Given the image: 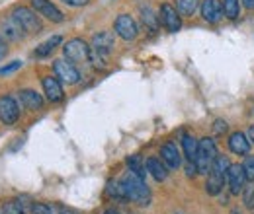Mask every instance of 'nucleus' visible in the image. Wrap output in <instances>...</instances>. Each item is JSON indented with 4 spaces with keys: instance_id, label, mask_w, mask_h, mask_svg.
<instances>
[{
    "instance_id": "38",
    "label": "nucleus",
    "mask_w": 254,
    "mask_h": 214,
    "mask_svg": "<svg viewBox=\"0 0 254 214\" xmlns=\"http://www.w3.org/2000/svg\"><path fill=\"white\" fill-rule=\"evenodd\" d=\"M231 214H243V213H241V211H237V209H235V211H231Z\"/></svg>"
},
{
    "instance_id": "8",
    "label": "nucleus",
    "mask_w": 254,
    "mask_h": 214,
    "mask_svg": "<svg viewBox=\"0 0 254 214\" xmlns=\"http://www.w3.org/2000/svg\"><path fill=\"white\" fill-rule=\"evenodd\" d=\"M20 117V107L14 97L2 95L0 97V123L2 125H14Z\"/></svg>"
},
{
    "instance_id": "18",
    "label": "nucleus",
    "mask_w": 254,
    "mask_h": 214,
    "mask_svg": "<svg viewBox=\"0 0 254 214\" xmlns=\"http://www.w3.org/2000/svg\"><path fill=\"white\" fill-rule=\"evenodd\" d=\"M147 173H151L157 181H164L166 175H168L166 164L160 162L159 158H149V160H147Z\"/></svg>"
},
{
    "instance_id": "21",
    "label": "nucleus",
    "mask_w": 254,
    "mask_h": 214,
    "mask_svg": "<svg viewBox=\"0 0 254 214\" xmlns=\"http://www.w3.org/2000/svg\"><path fill=\"white\" fill-rule=\"evenodd\" d=\"M182 146H184V154H186L188 162H193V160H195V154H197V140H195L191 134H184Z\"/></svg>"
},
{
    "instance_id": "1",
    "label": "nucleus",
    "mask_w": 254,
    "mask_h": 214,
    "mask_svg": "<svg viewBox=\"0 0 254 214\" xmlns=\"http://www.w3.org/2000/svg\"><path fill=\"white\" fill-rule=\"evenodd\" d=\"M120 189H122L124 201L137 203L141 207H147L151 203V191L145 185V179H141L133 171H127L126 175L120 179Z\"/></svg>"
},
{
    "instance_id": "2",
    "label": "nucleus",
    "mask_w": 254,
    "mask_h": 214,
    "mask_svg": "<svg viewBox=\"0 0 254 214\" xmlns=\"http://www.w3.org/2000/svg\"><path fill=\"white\" fill-rule=\"evenodd\" d=\"M114 51V33L110 31H100L92 37V47H90V62L94 66H104L106 59Z\"/></svg>"
},
{
    "instance_id": "20",
    "label": "nucleus",
    "mask_w": 254,
    "mask_h": 214,
    "mask_svg": "<svg viewBox=\"0 0 254 214\" xmlns=\"http://www.w3.org/2000/svg\"><path fill=\"white\" fill-rule=\"evenodd\" d=\"M127 166H129V171H133L135 175H139L141 179H145L147 168H145V164H143V160L139 156H129L127 158Z\"/></svg>"
},
{
    "instance_id": "32",
    "label": "nucleus",
    "mask_w": 254,
    "mask_h": 214,
    "mask_svg": "<svg viewBox=\"0 0 254 214\" xmlns=\"http://www.w3.org/2000/svg\"><path fill=\"white\" fill-rule=\"evenodd\" d=\"M64 4H68V6H72V8H80V6H86L90 0H63Z\"/></svg>"
},
{
    "instance_id": "36",
    "label": "nucleus",
    "mask_w": 254,
    "mask_h": 214,
    "mask_svg": "<svg viewBox=\"0 0 254 214\" xmlns=\"http://www.w3.org/2000/svg\"><path fill=\"white\" fill-rule=\"evenodd\" d=\"M61 214H78V213H74V211H70V209H61Z\"/></svg>"
},
{
    "instance_id": "26",
    "label": "nucleus",
    "mask_w": 254,
    "mask_h": 214,
    "mask_svg": "<svg viewBox=\"0 0 254 214\" xmlns=\"http://www.w3.org/2000/svg\"><path fill=\"white\" fill-rule=\"evenodd\" d=\"M2 214H24V209L18 201H6L2 205Z\"/></svg>"
},
{
    "instance_id": "34",
    "label": "nucleus",
    "mask_w": 254,
    "mask_h": 214,
    "mask_svg": "<svg viewBox=\"0 0 254 214\" xmlns=\"http://www.w3.org/2000/svg\"><path fill=\"white\" fill-rule=\"evenodd\" d=\"M241 2H243V6L247 10H254V0H241Z\"/></svg>"
},
{
    "instance_id": "5",
    "label": "nucleus",
    "mask_w": 254,
    "mask_h": 214,
    "mask_svg": "<svg viewBox=\"0 0 254 214\" xmlns=\"http://www.w3.org/2000/svg\"><path fill=\"white\" fill-rule=\"evenodd\" d=\"M12 18L18 22V26L26 31V33H39V31L43 30L39 16H35V12H32L30 8H24V6L16 8L12 12Z\"/></svg>"
},
{
    "instance_id": "6",
    "label": "nucleus",
    "mask_w": 254,
    "mask_h": 214,
    "mask_svg": "<svg viewBox=\"0 0 254 214\" xmlns=\"http://www.w3.org/2000/svg\"><path fill=\"white\" fill-rule=\"evenodd\" d=\"M64 59L74 64L80 62H90V47L82 41V39H70L66 41V45L63 47Z\"/></svg>"
},
{
    "instance_id": "7",
    "label": "nucleus",
    "mask_w": 254,
    "mask_h": 214,
    "mask_svg": "<svg viewBox=\"0 0 254 214\" xmlns=\"http://www.w3.org/2000/svg\"><path fill=\"white\" fill-rule=\"evenodd\" d=\"M53 72H55V78H59L61 84H66V86H72L80 80L78 68L74 66V62L66 61V59H59L53 62Z\"/></svg>"
},
{
    "instance_id": "11",
    "label": "nucleus",
    "mask_w": 254,
    "mask_h": 214,
    "mask_svg": "<svg viewBox=\"0 0 254 214\" xmlns=\"http://www.w3.org/2000/svg\"><path fill=\"white\" fill-rule=\"evenodd\" d=\"M114 30H116V33H118L122 39H126V41H133V39L137 37V26H135L133 18L127 16V14L118 16V20H116V24H114Z\"/></svg>"
},
{
    "instance_id": "17",
    "label": "nucleus",
    "mask_w": 254,
    "mask_h": 214,
    "mask_svg": "<svg viewBox=\"0 0 254 214\" xmlns=\"http://www.w3.org/2000/svg\"><path fill=\"white\" fill-rule=\"evenodd\" d=\"M20 101L30 111H35V109H41L43 107V97L35 92V90H22L20 92Z\"/></svg>"
},
{
    "instance_id": "35",
    "label": "nucleus",
    "mask_w": 254,
    "mask_h": 214,
    "mask_svg": "<svg viewBox=\"0 0 254 214\" xmlns=\"http://www.w3.org/2000/svg\"><path fill=\"white\" fill-rule=\"evenodd\" d=\"M249 140L254 142V125H251V128H249Z\"/></svg>"
},
{
    "instance_id": "31",
    "label": "nucleus",
    "mask_w": 254,
    "mask_h": 214,
    "mask_svg": "<svg viewBox=\"0 0 254 214\" xmlns=\"http://www.w3.org/2000/svg\"><path fill=\"white\" fill-rule=\"evenodd\" d=\"M213 130H215V134H223V132H227V123L221 121V119H217L215 125H213Z\"/></svg>"
},
{
    "instance_id": "16",
    "label": "nucleus",
    "mask_w": 254,
    "mask_h": 214,
    "mask_svg": "<svg viewBox=\"0 0 254 214\" xmlns=\"http://www.w3.org/2000/svg\"><path fill=\"white\" fill-rule=\"evenodd\" d=\"M229 148H231V152L237 154V156H247V154L251 152V140L243 132H233L229 136Z\"/></svg>"
},
{
    "instance_id": "14",
    "label": "nucleus",
    "mask_w": 254,
    "mask_h": 214,
    "mask_svg": "<svg viewBox=\"0 0 254 214\" xmlns=\"http://www.w3.org/2000/svg\"><path fill=\"white\" fill-rule=\"evenodd\" d=\"M43 84V92H45V97L51 101V103H57L63 99V86H61V80L59 78H53V76H45L41 80Z\"/></svg>"
},
{
    "instance_id": "19",
    "label": "nucleus",
    "mask_w": 254,
    "mask_h": 214,
    "mask_svg": "<svg viewBox=\"0 0 254 214\" xmlns=\"http://www.w3.org/2000/svg\"><path fill=\"white\" fill-rule=\"evenodd\" d=\"M61 41H63V39H61V35H53L51 39H47L45 43H41V45L35 49V53H33V55H35V57H47V55H51V53L55 51V47H57V45H61Z\"/></svg>"
},
{
    "instance_id": "28",
    "label": "nucleus",
    "mask_w": 254,
    "mask_h": 214,
    "mask_svg": "<svg viewBox=\"0 0 254 214\" xmlns=\"http://www.w3.org/2000/svg\"><path fill=\"white\" fill-rule=\"evenodd\" d=\"M32 214H59L57 209L49 207V205H43V203H35L32 207Z\"/></svg>"
},
{
    "instance_id": "12",
    "label": "nucleus",
    "mask_w": 254,
    "mask_h": 214,
    "mask_svg": "<svg viewBox=\"0 0 254 214\" xmlns=\"http://www.w3.org/2000/svg\"><path fill=\"white\" fill-rule=\"evenodd\" d=\"M160 22L164 24V28L172 33L182 28V20H180V14L176 12V8H172L170 4H162L160 6Z\"/></svg>"
},
{
    "instance_id": "29",
    "label": "nucleus",
    "mask_w": 254,
    "mask_h": 214,
    "mask_svg": "<svg viewBox=\"0 0 254 214\" xmlns=\"http://www.w3.org/2000/svg\"><path fill=\"white\" fill-rule=\"evenodd\" d=\"M243 201H245L247 209H254V187L243 189Z\"/></svg>"
},
{
    "instance_id": "23",
    "label": "nucleus",
    "mask_w": 254,
    "mask_h": 214,
    "mask_svg": "<svg viewBox=\"0 0 254 214\" xmlns=\"http://www.w3.org/2000/svg\"><path fill=\"white\" fill-rule=\"evenodd\" d=\"M197 6H199V0H176V8L180 16H193Z\"/></svg>"
},
{
    "instance_id": "13",
    "label": "nucleus",
    "mask_w": 254,
    "mask_h": 214,
    "mask_svg": "<svg viewBox=\"0 0 254 214\" xmlns=\"http://www.w3.org/2000/svg\"><path fill=\"white\" fill-rule=\"evenodd\" d=\"M227 183H229V189L233 195H239L243 189H245V183H247V175H245V170L243 166H233L229 168L227 171Z\"/></svg>"
},
{
    "instance_id": "22",
    "label": "nucleus",
    "mask_w": 254,
    "mask_h": 214,
    "mask_svg": "<svg viewBox=\"0 0 254 214\" xmlns=\"http://www.w3.org/2000/svg\"><path fill=\"white\" fill-rule=\"evenodd\" d=\"M223 14L229 20H237L241 14V2L239 0H223Z\"/></svg>"
},
{
    "instance_id": "3",
    "label": "nucleus",
    "mask_w": 254,
    "mask_h": 214,
    "mask_svg": "<svg viewBox=\"0 0 254 214\" xmlns=\"http://www.w3.org/2000/svg\"><path fill=\"white\" fill-rule=\"evenodd\" d=\"M231 168V162L225 156H217L209 173H207V181H205V191L209 195H219L223 189V183L227 181V171Z\"/></svg>"
},
{
    "instance_id": "33",
    "label": "nucleus",
    "mask_w": 254,
    "mask_h": 214,
    "mask_svg": "<svg viewBox=\"0 0 254 214\" xmlns=\"http://www.w3.org/2000/svg\"><path fill=\"white\" fill-rule=\"evenodd\" d=\"M6 55H8V47H6V43H4V39L0 37V61H2V59H4Z\"/></svg>"
},
{
    "instance_id": "24",
    "label": "nucleus",
    "mask_w": 254,
    "mask_h": 214,
    "mask_svg": "<svg viewBox=\"0 0 254 214\" xmlns=\"http://www.w3.org/2000/svg\"><path fill=\"white\" fill-rule=\"evenodd\" d=\"M20 31H24V30L18 26V22H16L14 18H10V20L4 22V35H6V37H10V39H20Z\"/></svg>"
},
{
    "instance_id": "15",
    "label": "nucleus",
    "mask_w": 254,
    "mask_h": 214,
    "mask_svg": "<svg viewBox=\"0 0 254 214\" xmlns=\"http://www.w3.org/2000/svg\"><path fill=\"white\" fill-rule=\"evenodd\" d=\"M160 160H162V162L166 164V168H170V170H176V168L182 166L180 150H178L176 144H172V142H168V144H164V146L160 148Z\"/></svg>"
},
{
    "instance_id": "27",
    "label": "nucleus",
    "mask_w": 254,
    "mask_h": 214,
    "mask_svg": "<svg viewBox=\"0 0 254 214\" xmlns=\"http://www.w3.org/2000/svg\"><path fill=\"white\" fill-rule=\"evenodd\" d=\"M243 170H245V175H247V181H254V156L247 154V160L243 164Z\"/></svg>"
},
{
    "instance_id": "10",
    "label": "nucleus",
    "mask_w": 254,
    "mask_h": 214,
    "mask_svg": "<svg viewBox=\"0 0 254 214\" xmlns=\"http://www.w3.org/2000/svg\"><path fill=\"white\" fill-rule=\"evenodd\" d=\"M201 18L207 24H217L223 18V2L221 0H201Z\"/></svg>"
},
{
    "instance_id": "30",
    "label": "nucleus",
    "mask_w": 254,
    "mask_h": 214,
    "mask_svg": "<svg viewBox=\"0 0 254 214\" xmlns=\"http://www.w3.org/2000/svg\"><path fill=\"white\" fill-rule=\"evenodd\" d=\"M20 66H22V61H12L10 64H6V66H2V68H0V76H6V74L16 72Z\"/></svg>"
},
{
    "instance_id": "37",
    "label": "nucleus",
    "mask_w": 254,
    "mask_h": 214,
    "mask_svg": "<svg viewBox=\"0 0 254 214\" xmlns=\"http://www.w3.org/2000/svg\"><path fill=\"white\" fill-rule=\"evenodd\" d=\"M104 214H120V213H118V211H114V209H110V211H106Z\"/></svg>"
},
{
    "instance_id": "25",
    "label": "nucleus",
    "mask_w": 254,
    "mask_h": 214,
    "mask_svg": "<svg viewBox=\"0 0 254 214\" xmlns=\"http://www.w3.org/2000/svg\"><path fill=\"white\" fill-rule=\"evenodd\" d=\"M143 24H147L149 26V30H157L159 28V16H155V12L147 6V8H143Z\"/></svg>"
},
{
    "instance_id": "4",
    "label": "nucleus",
    "mask_w": 254,
    "mask_h": 214,
    "mask_svg": "<svg viewBox=\"0 0 254 214\" xmlns=\"http://www.w3.org/2000/svg\"><path fill=\"white\" fill-rule=\"evenodd\" d=\"M217 158V148H215V142L211 138H201L197 140V154H195V168H197V173H209L213 162Z\"/></svg>"
},
{
    "instance_id": "9",
    "label": "nucleus",
    "mask_w": 254,
    "mask_h": 214,
    "mask_svg": "<svg viewBox=\"0 0 254 214\" xmlns=\"http://www.w3.org/2000/svg\"><path fill=\"white\" fill-rule=\"evenodd\" d=\"M32 8L39 16H43V18L55 22V24H61L64 20L63 12H61L51 0H32Z\"/></svg>"
}]
</instances>
